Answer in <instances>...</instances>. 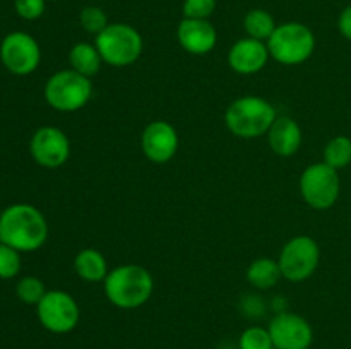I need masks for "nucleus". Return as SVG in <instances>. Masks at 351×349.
<instances>
[{"mask_svg": "<svg viewBox=\"0 0 351 349\" xmlns=\"http://www.w3.org/2000/svg\"><path fill=\"white\" fill-rule=\"evenodd\" d=\"M36 315L40 324L53 334H69L77 327L81 320V308L72 294L67 291H47L36 305Z\"/></svg>", "mask_w": 351, "mask_h": 349, "instance_id": "obj_9", "label": "nucleus"}, {"mask_svg": "<svg viewBox=\"0 0 351 349\" xmlns=\"http://www.w3.org/2000/svg\"><path fill=\"white\" fill-rule=\"evenodd\" d=\"M0 60L3 67L16 75H27L38 68L41 50L38 41L24 31L9 33L0 43Z\"/></svg>", "mask_w": 351, "mask_h": 349, "instance_id": "obj_10", "label": "nucleus"}, {"mask_svg": "<svg viewBox=\"0 0 351 349\" xmlns=\"http://www.w3.org/2000/svg\"><path fill=\"white\" fill-rule=\"evenodd\" d=\"M324 163L329 164L335 170H343V168L351 164V139L346 135H336L326 144L324 153Z\"/></svg>", "mask_w": 351, "mask_h": 349, "instance_id": "obj_21", "label": "nucleus"}, {"mask_svg": "<svg viewBox=\"0 0 351 349\" xmlns=\"http://www.w3.org/2000/svg\"><path fill=\"white\" fill-rule=\"evenodd\" d=\"M218 0H184L182 12L187 19H209L215 14Z\"/></svg>", "mask_w": 351, "mask_h": 349, "instance_id": "obj_26", "label": "nucleus"}, {"mask_svg": "<svg viewBox=\"0 0 351 349\" xmlns=\"http://www.w3.org/2000/svg\"><path fill=\"white\" fill-rule=\"evenodd\" d=\"M271 55L267 50L266 41L254 40V38H242L235 41L228 50L230 68L240 75H252L263 70L269 62Z\"/></svg>", "mask_w": 351, "mask_h": 349, "instance_id": "obj_14", "label": "nucleus"}, {"mask_svg": "<svg viewBox=\"0 0 351 349\" xmlns=\"http://www.w3.org/2000/svg\"><path fill=\"white\" fill-rule=\"evenodd\" d=\"M48 238V222L43 212L31 204H12L0 212V243L17 252H34Z\"/></svg>", "mask_w": 351, "mask_h": 349, "instance_id": "obj_1", "label": "nucleus"}, {"mask_svg": "<svg viewBox=\"0 0 351 349\" xmlns=\"http://www.w3.org/2000/svg\"><path fill=\"white\" fill-rule=\"evenodd\" d=\"M43 92L51 108L62 113H74L84 108L93 98V82L72 68H64L48 77Z\"/></svg>", "mask_w": 351, "mask_h": 349, "instance_id": "obj_6", "label": "nucleus"}, {"mask_svg": "<svg viewBox=\"0 0 351 349\" xmlns=\"http://www.w3.org/2000/svg\"><path fill=\"white\" fill-rule=\"evenodd\" d=\"M266 44L274 62L293 67L304 64L314 55L315 34L307 24L290 21L278 24Z\"/></svg>", "mask_w": 351, "mask_h": 349, "instance_id": "obj_4", "label": "nucleus"}, {"mask_svg": "<svg viewBox=\"0 0 351 349\" xmlns=\"http://www.w3.org/2000/svg\"><path fill=\"white\" fill-rule=\"evenodd\" d=\"M21 252L12 246L0 243V277L2 279H12L21 270Z\"/></svg>", "mask_w": 351, "mask_h": 349, "instance_id": "obj_25", "label": "nucleus"}, {"mask_svg": "<svg viewBox=\"0 0 351 349\" xmlns=\"http://www.w3.org/2000/svg\"><path fill=\"white\" fill-rule=\"evenodd\" d=\"M74 270L86 283H103L108 276V262L96 248H84L74 257Z\"/></svg>", "mask_w": 351, "mask_h": 349, "instance_id": "obj_17", "label": "nucleus"}, {"mask_svg": "<svg viewBox=\"0 0 351 349\" xmlns=\"http://www.w3.org/2000/svg\"><path fill=\"white\" fill-rule=\"evenodd\" d=\"M17 298H19L23 303L26 305H38L41 301V298L47 294L45 289V283L41 279L34 276H26L17 283L16 287Z\"/></svg>", "mask_w": 351, "mask_h": 349, "instance_id": "obj_24", "label": "nucleus"}, {"mask_svg": "<svg viewBox=\"0 0 351 349\" xmlns=\"http://www.w3.org/2000/svg\"><path fill=\"white\" fill-rule=\"evenodd\" d=\"M319 262L321 248L319 243L308 235H298L288 240L278 257L281 276L290 283H302L314 276Z\"/></svg>", "mask_w": 351, "mask_h": 349, "instance_id": "obj_8", "label": "nucleus"}, {"mask_svg": "<svg viewBox=\"0 0 351 349\" xmlns=\"http://www.w3.org/2000/svg\"><path fill=\"white\" fill-rule=\"evenodd\" d=\"M177 41L187 53L208 55L218 44V31L209 19H184L177 26Z\"/></svg>", "mask_w": 351, "mask_h": 349, "instance_id": "obj_15", "label": "nucleus"}, {"mask_svg": "<svg viewBox=\"0 0 351 349\" xmlns=\"http://www.w3.org/2000/svg\"><path fill=\"white\" fill-rule=\"evenodd\" d=\"M266 137L274 154L281 157H290L297 154L298 149H300L304 133H302L300 125L293 118H290V116H278L273 125H271Z\"/></svg>", "mask_w": 351, "mask_h": 349, "instance_id": "obj_16", "label": "nucleus"}, {"mask_svg": "<svg viewBox=\"0 0 351 349\" xmlns=\"http://www.w3.org/2000/svg\"><path fill=\"white\" fill-rule=\"evenodd\" d=\"M239 349H274L269 331L259 325L247 327L239 337Z\"/></svg>", "mask_w": 351, "mask_h": 349, "instance_id": "obj_23", "label": "nucleus"}, {"mask_svg": "<svg viewBox=\"0 0 351 349\" xmlns=\"http://www.w3.org/2000/svg\"><path fill=\"white\" fill-rule=\"evenodd\" d=\"M47 2H60V0H47Z\"/></svg>", "mask_w": 351, "mask_h": 349, "instance_id": "obj_29", "label": "nucleus"}, {"mask_svg": "<svg viewBox=\"0 0 351 349\" xmlns=\"http://www.w3.org/2000/svg\"><path fill=\"white\" fill-rule=\"evenodd\" d=\"M298 188L308 207L315 211H326L338 202L341 194V180L338 170L322 161L305 168L298 180Z\"/></svg>", "mask_w": 351, "mask_h": 349, "instance_id": "obj_7", "label": "nucleus"}, {"mask_svg": "<svg viewBox=\"0 0 351 349\" xmlns=\"http://www.w3.org/2000/svg\"><path fill=\"white\" fill-rule=\"evenodd\" d=\"M338 31L345 40L351 41V5H346L338 16Z\"/></svg>", "mask_w": 351, "mask_h": 349, "instance_id": "obj_28", "label": "nucleus"}, {"mask_svg": "<svg viewBox=\"0 0 351 349\" xmlns=\"http://www.w3.org/2000/svg\"><path fill=\"white\" fill-rule=\"evenodd\" d=\"M79 24H81V27L86 33L98 36L110 23L108 16H106V12L101 7L88 5L81 10V14H79Z\"/></svg>", "mask_w": 351, "mask_h": 349, "instance_id": "obj_22", "label": "nucleus"}, {"mask_svg": "<svg viewBox=\"0 0 351 349\" xmlns=\"http://www.w3.org/2000/svg\"><path fill=\"white\" fill-rule=\"evenodd\" d=\"M276 26L278 24L273 14L264 9H252L243 17V29H245L247 36L254 38V40L267 41Z\"/></svg>", "mask_w": 351, "mask_h": 349, "instance_id": "obj_20", "label": "nucleus"}, {"mask_svg": "<svg viewBox=\"0 0 351 349\" xmlns=\"http://www.w3.org/2000/svg\"><path fill=\"white\" fill-rule=\"evenodd\" d=\"M29 151L33 159L40 166L55 170L64 166L71 157V140L64 130L47 125L33 133Z\"/></svg>", "mask_w": 351, "mask_h": 349, "instance_id": "obj_12", "label": "nucleus"}, {"mask_svg": "<svg viewBox=\"0 0 351 349\" xmlns=\"http://www.w3.org/2000/svg\"><path fill=\"white\" fill-rule=\"evenodd\" d=\"M278 118L274 106L261 96H242L228 105L225 112V125L240 139H257L267 135L271 125Z\"/></svg>", "mask_w": 351, "mask_h": 349, "instance_id": "obj_3", "label": "nucleus"}, {"mask_svg": "<svg viewBox=\"0 0 351 349\" xmlns=\"http://www.w3.org/2000/svg\"><path fill=\"white\" fill-rule=\"evenodd\" d=\"M274 349H308L314 342V328L307 318L293 311H280L267 325Z\"/></svg>", "mask_w": 351, "mask_h": 349, "instance_id": "obj_11", "label": "nucleus"}, {"mask_svg": "<svg viewBox=\"0 0 351 349\" xmlns=\"http://www.w3.org/2000/svg\"><path fill=\"white\" fill-rule=\"evenodd\" d=\"M69 64H71L72 70L91 79L98 74L105 62L95 43L81 41V43H75L69 51Z\"/></svg>", "mask_w": 351, "mask_h": 349, "instance_id": "obj_18", "label": "nucleus"}, {"mask_svg": "<svg viewBox=\"0 0 351 349\" xmlns=\"http://www.w3.org/2000/svg\"><path fill=\"white\" fill-rule=\"evenodd\" d=\"M178 132L167 120H154L144 127L141 133V149L146 159L154 164H165L175 157L178 151Z\"/></svg>", "mask_w": 351, "mask_h": 349, "instance_id": "obj_13", "label": "nucleus"}, {"mask_svg": "<svg viewBox=\"0 0 351 349\" xmlns=\"http://www.w3.org/2000/svg\"><path fill=\"white\" fill-rule=\"evenodd\" d=\"M96 2H101V0H96Z\"/></svg>", "mask_w": 351, "mask_h": 349, "instance_id": "obj_30", "label": "nucleus"}, {"mask_svg": "<svg viewBox=\"0 0 351 349\" xmlns=\"http://www.w3.org/2000/svg\"><path fill=\"white\" fill-rule=\"evenodd\" d=\"M245 276L250 286L263 291L274 287L280 283L281 277H283L278 260L269 259V257H259V259L254 260L249 266V269H247Z\"/></svg>", "mask_w": 351, "mask_h": 349, "instance_id": "obj_19", "label": "nucleus"}, {"mask_svg": "<svg viewBox=\"0 0 351 349\" xmlns=\"http://www.w3.org/2000/svg\"><path fill=\"white\" fill-rule=\"evenodd\" d=\"M95 44L103 62L117 68L136 64L144 50L141 33L127 23H110L95 38Z\"/></svg>", "mask_w": 351, "mask_h": 349, "instance_id": "obj_5", "label": "nucleus"}, {"mask_svg": "<svg viewBox=\"0 0 351 349\" xmlns=\"http://www.w3.org/2000/svg\"><path fill=\"white\" fill-rule=\"evenodd\" d=\"M17 16L26 21L40 19L47 9V0H14Z\"/></svg>", "mask_w": 351, "mask_h": 349, "instance_id": "obj_27", "label": "nucleus"}, {"mask_svg": "<svg viewBox=\"0 0 351 349\" xmlns=\"http://www.w3.org/2000/svg\"><path fill=\"white\" fill-rule=\"evenodd\" d=\"M105 296L120 310H136L151 300L154 279L146 267L139 263H123L110 269L103 281Z\"/></svg>", "mask_w": 351, "mask_h": 349, "instance_id": "obj_2", "label": "nucleus"}]
</instances>
